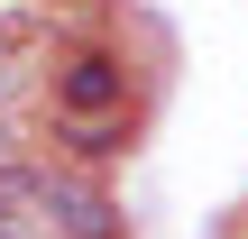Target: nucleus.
<instances>
[{
  "label": "nucleus",
  "instance_id": "nucleus-5",
  "mask_svg": "<svg viewBox=\"0 0 248 239\" xmlns=\"http://www.w3.org/2000/svg\"><path fill=\"white\" fill-rule=\"evenodd\" d=\"M9 157H18V120L0 111V166H9Z\"/></svg>",
  "mask_w": 248,
  "mask_h": 239
},
{
  "label": "nucleus",
  "instance_id": "nucleus-4",
  "mask_svg": "<svg viewBox=\"0 0 248 239\" xmlns=\"http://www.w3.org/2000/svg\"><path fill=\"white\" fill-rule=\"evenodd\" d=\"M18 101V55H0V111Z\"/></svg>",
  "mask_w": 248,
  "mask_h": 239
},
{
  "label": "nucleus",
  "instance_id": "nucleus-1",
  "mask_svg": "<svg viewBox=\"0 0 248 239\" xmlns=\"http://www.w3.org/2000/svg\"><path fill=\"white\" fill-rule=\"evenodd\" d=\"M46 111H55V120H120V111H138L129 55H120V46H74V55H55Z\"/></svg>",
  "mask_w": 248,
  "mask_h": 239
},
{
  "label": "nucleus",
  "instance_id": "nucleus-3",
  "mask_svg": "<svg viewBox=\"0 0 248 239\" xmlns=\"http://www.w3.org/2000/svg\"><path fill=\"white\" fill-rule=\"evenodd\" d=\"M28 37H37V18H28V9H0V55H18Z\"/></svg>",
  "mask_w": 248,
  "mask_h": 239
},
{
  "label": "nucleus",
  "instance_id": "nucleus-2",
  "mask_svg": "<svg viewBox=\"0 0 248 239\" xmlns=\"http://www.w3.org/2000/svg\"><path fill=\"white\" fill-rule=\"evenodd\" d=\"M129 120H138V111H120V120H55V138L74 147V166H110L120 138H129Z\"/></svg>",
  "mask_w": 248,
  "mask_h": 239
}]
</instances>
